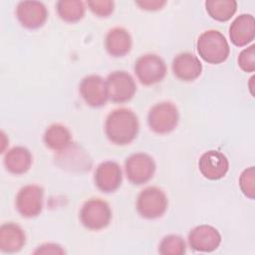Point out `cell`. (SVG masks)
I'll return each mask as SVG.
<instances>
[{"label": "cell", "mask_w": 255, "mask_h": 255, "mask_svg": "<svg viewBox=\"0 0 255 255\" xmlns=\"http://www.w3.org/2000/svg\"><path fill=\"white\" fill-rule=\"evenodd\" d=\"M139 123L136 115L129 109L121 108L111 112L105 122L107 137L115 144L126 145L137 135Z\"/></svg>", "instance_id": "6da1fadb"}, {"label": "cell", "mask_w": 255, "mask_h": 255, "mask_svg": "<svg viewBox=\"0 0 255 255\" xmlns=\"http://www.w3.org/2000/svg\"><path fill=\"white\" fill-rule=\"evenodd\" d=\"M196 48L202 60L214 65L225 62L230 53V47L225 36L214 29L204 31L198 37Z\"/></svg>", "instance_id": "7a4b0ae2"}, {"label": "cell", "mask_w": 255, "mask_h": 255, "mask_svg": "<svg viewBox=\"0 0 255 255\" xmlns=\"http://www.w3.org/2000/svg\"><path fill=\"white\" fill-rule=\"evenodd\" d=\"M81 223L89 230L98 231L106 228L112 219V209L102 198H90L80 210Z\"/></svg>", "instance_id": "3957f363"}, {"label": "cell", "mask_w": 255, "mask_h": 255, "mask_svg": "<svg viewBox=\"0 0 255 255\" xmlns=\"http://www.w3.org/2000/svg\"><path fill=\"white\" fill-rule=\"evenodd\" d=\"M136 210L145 219L161 217L168 206V199L162 189L156 186H148L142 189L136 198Z\"/></svg>", "instance_id": "277c9868"}, {"label": "cell", "mask_w": 255, "mask_h": 255, "mask_svg": "<svg viewBox=\"0 0 255 255\" xmlns=\"http://www.w3.org/2000/svg\"><path fill=\"white\" fill-rule=\"evenodd\" d=\"M178 121V110L170 102H161L154 105L147 115L148 127L152 131L159 134L172 131L177 127Z\"/></svg>", "instance_id": "5b68a950"}, {"label": "cell", "mask_w": 255, "mask_h": 255, "mask_svg": "<svg viewBox=\"0 0 255 255\" xmlns=\"http://www.w3.org/2000/svg\"><path fill=\"white\" fill-rule=\"evenodd\" d=\"M153 158L144 152H135L129 155L125 161V171L128 181L135 185L148 182L155 172Z\"/></svg>", "instance_id": "8992f818"}, {"label": "cell", "mask_w": 255, "mask_h": 255, "mask_svg": "<svg viewBox=\"0 0 255 255\" xmlns=\"http://www.w3.org/2000/svg\"><path fill=\"white\" fill-rule=\"evenodd\" d=\"M164 61L155 54L140 56L134 64V73L138 81L144 86H151L163 80L166 75Z\"/></svg>", "instance_id": "52a82bcc"}, {"label": "cell", "mask_w": 255, "mask_h": 255, "mask_svg": "<svg viewBox=\"0 0 255 255\" xmlns=\"http://www.w3.org/2000/svg\"><path fill=\"white\" fill-rule=\"evenodd\" d=\"M109 99L118 104L130 101L136 92V85L133 78L126 71H115L107 80Z\"/></svg>", "instance_id": "ba28073f"}, {"label": "cell", "mask_w": 255, "mask_h": 255, "mask_svg": "<svg viewBox=\"0 0 255 255\" xmlns=\"http://www.w3.org/2000/svg\"><path fill=\"white\" fill-rule=\"evenodd\" d=\"M44 190L40 185L28 184L17 193L15 205L18 212L26 218L38 216L43 209Z\"/></svg>", "instance_id": "9c48e42d"}, {"label": "cell", "mask_w": 255, "mask_h": 255, "mask_svg": "<svg viewBox=\"0 0 255 255\" xmlns=\"http://www.w3.org/2000/svg\"><path fill=\"white\" fill-rule=\"evenodd\" d=\"M79 90L85 103L92 108L103 107L109 100L107 82L99 75L85 77L80 83Z\"/></svg>", "instance_id": "30bf717a"}, {"label": "cell", "mask_w": 255, "mask_h": 255, "mask_svg": "<svg viewBox=\"0 0 255 255\" xmlns=\"http://www.w3.org/2000/svg\"><path fill=\"white\" fill-rule=\"evenodd\" d=\"M221 234L211 225H199L188 233V244L194 251L212 252L221 243Z\"/></svg>", "instance_id": "8fae6325"}, {"label": "cell", "mask_w": 255, "mask_h": 255, "mask_svg": "<svg viewBox=\"0 0 255 255\" xmlns=\"http://www.w3.org/2000/svg\"><path fill=\"white\" fill-rule=\"evenodd\" d=\"M94 180L101 191L105 193L116 191L123 181V172L120 164L113 160L100 163L96 168Z\"/></svg>", "instance_id": "7c38bea8"}, {"label": "cell", "mask_w": 255, "mask_h": 255, "mask_svg": "<svg viewBox=\"0 0 255 255\" xmlns=\"http://www.w3.org/2000/svg\"><path fill=\"white\" fill-rule=\"evenodd\" d=\"M16 16L23 27L38 29L45 24L48 18V11L42 2L21 1L16 8Z\"/></svg>", "instance_id": "4fadbf2b"}, {"label": "cell", "mask_w": 255, "mask_h": 255, "mask_svg": "<svg viewBox=\"0 0 255 255\" xmlns=\"http://www.w3.org/2000/svg\"><path fill=\"white\" fill-rule=\"evenodd\" d=\"M198 167L205 178L218 180L226 175L229 169V161L222 152L211 149L200 156Z\"/></svg>", "instance_id": "5bb4252c"}, {"label": "cell", "mask_w": 255, "mask_h": 255, "mask_svg": "<svg viewBox=\"0 0 255 255\" xmlns=\"http://www.w3.org/2000/svg\"><path fill=\"white\" fill-rule=\"evenodd\" d=\"M171 68L174 76L184 82L196 80L202 72V64L199 59L188 52L175 56L172 60Z\"/></svg>", "instance_id": "9a60e30c"}, {"label": "cell", "mask_w": 255, "mask_h": 255, "mask_svg": "<svg viewBox=\"0 0 255 255\" xmlns=\"http://www.w3.org/2000/svg\"><path fill=\"white\" fill-rule=\"evenodd\" d=\"M231 42L237 47H244L250 44L255 38V21L251 14L237 16L229 27Z\"/></svg>", "instance_id": "2e32d148"}, {"label": "cell", "mask_w": 255, "mask_h": 255, "mask_svg": "<svg viewBox=\"0 0 255 255\" xmlns=\"http://www.w3.org/2000/svg\"><path fill=\"white\" fill-rule=\"evenodd\" d=\"M26 243V235L16 223H4L0 227V250L4 253H16Z\"/></svg>", "instance_id": "e0dca14e"}, {"label": "cell", "mask_w": 255, "mask_h": 255, "mask_svg": "<svg viewBox=\"0 0 255 255\" xmlns=\"http://www.w3.org/2000/svg\"><path fill=\"white\" fill-rule=\"evenodd\" d=\"M132 46V39L128 31L123 27L111 29L105 39L107 52L113 57H124Z\"/></svg>", "instance_id": "ac0fdd59"}, {"label": "cell", "mask_w": 255, "mask_h": 255, "mask_svg": "<svg viewBox=\"0 0 255 255\" xmlns=\"http://www.w3.org/2000/svg\"><path fill=\"white\" fill-rule=\"evenodd\" d=\"M32 161L33 158L30 150L21 145L12 147L4 156V165L13 174L27 172L32 165Z\"/></svg>", "instance_id": "d6986e66"}, {"label": "cell", "mask_w": 255, "mask_h": 255, "mask_svg": "<svg viewBox=\"0 0 255 255\" xmlns=\"http://www.w3.org/2000/svg\"><path fill=\"white\" fill-rule=\"evenodd\" d=\"M43 139L48 148L61 152L72 144V133L67 127L53 124L45 130Z\"/></svg>", "instance_id": "ffe728a7"}, {"label": "cell", "mask_w": 255, "mask_h": 255, "mask_svg": "<svg viewBox=\"0 0 255 255\" xmlns=\"http://www.w3.org/2000/svg\"><path fill=\"white\" fill-rule=\"evenodd\" d=\"M205 8L208 15L219 22H226L231 19L237 10L235 0H207Z\"/></svg>", "instance_id": "44dd1931"}, {"label": "cell", "mask_w": 255, "mask_h": 255, "mask_svg": "<svg viewBox=\"0 0 255 255\" xmlns=\"http://www.w3.org/2000/svg\"><path fill=\"white\" fill-rule=\"evenodd\" d=\"M59 17L68 23H76L85 15V4L80 0H60L56 4Z\"/></svg>", "instance_id": "7402d4cb"}, {"label": "cell", "mask_w": 255, "mask_h": 255, "mask_svg": "<svg viewBox=\"0 0 255 255\" xmlns=\"http://www.w3.org/2000/svg\"><path fill=\"white\" fill-rule=\"evenodd\" d=\"M158 252L162 255H183L186 252L185 241L176 234L166 235L159 243Z\"/></svg>", "instance_id": "603a6c76"}, {"label": "cell", "mask_w": 255, "mask_h": 255, "mask_svg": "<svg viewBox=\"0 0 255 255\" xmlns=\"http://www.w3.org/2000/svg\"><path fill=\"white\" fill-rule=\"evenodd\" d=\"M239 186L242 193L250 198L254 199L255 197V168L250 166L244 169L239 177Z\"/></svg>", "instance_id": "cb8c5ba5"}, {"label": "cell", "mask_w": 255, "mask_h": 255, "mask_svg": "<svg viewBox=\"0 0 255 255\" xmlns=\"http://www.w3.org/2000/svg\"><path fill=\"white\" fill-rule=\"evenodd\" d=\"M238 66L246 73L255 71V45H251L242 50L238 56Z\"/></svg>", "instance_id": "d4e9b609"}, {"label": "cell", "mask_w": 255, "mask_h": 255, "mask_svg": "<svg viewBox=\"0 0 255 255\" xmlns=\"http://www.w3.org/2000/svg\"><path fill=\"white\" fill-rule=\"evenodd\" d=\"M87 3L89 9L98 17H108L115 9V3L111 0H90Z\"/></svg>", "instance_id": "484cf974"}, {"label": "cell", "mask_w": 255, "mask_h": 255, "mask_svg": "<svg viewBox=\"0 0 255 255\" xmlns=\"http://www.w3.org/2000/svg\"><path fill=\"white\" fill-rule=\"evenodd\" d=\"M135 4L138 7H140V9L147 10V11H156V10H160L166 4V1H162V0H141V1H135Z\"/></svg>", "instance_id": "4316f807"}, {"label": "cell", "mask_w": 255, "mask_h": 255, "mask_svg": "<svg viewBox=\"0 0 255 255\" xmlns=\"http://www.w3.org/2000/svg\"><path fill=\"white\" fill-rule=\"evenodd\" d=\"M35 254H63L65 251L62 249V247L55 243H45L41 246H39L35 252Z\"/></svg>", "instance_id": "83f0119b"}]
</instances>
